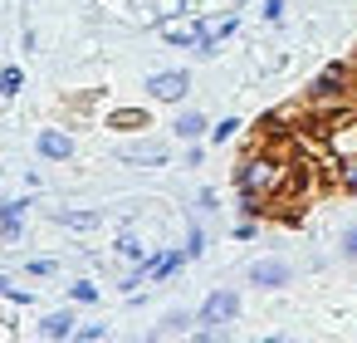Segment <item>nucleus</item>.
<instances>
[{
  "label": "nucleus",
  "mask_w": 357,
  "mask_h": 343,
  "mask_svg": "<svg viewBox=\"0 0 357 343\" xmlns=\"http://www.w3.org/2000/svg\"><path fill=\"white\" fill-rule=\"evenodd\" d=\"M289 182H294V162L284 152H274V147H255L235 167V191H255L264 201H279L289 191Z\"/></svg>",
  "instance_id": "f257e3e1"
},
{
  "label": "nucleus",
  "mask_w": 357,
  "mask_h": 343,
  "mask_svg": "<svg viewBox=\"0 0 357 343\" xmlns=\"http://www.w3.org/2000/svg\"><path fill=\"white\" fill-rule=\"evenodd\" d=\"M240 319V294L235 289H211L206 304L196 309V328H230Z\"/></svg>",
  "instance_id": "f03ea898"
},
{
  "label": "nucleus",
  "mask_w": 357,
  "mask_h": 343,
  "mask_svg": "<svg viewBox=\"0 0 357 343\" xmlns=\"http://www.w3.org/2000/svg\"><path fill=\"white\" fill-rule=\"evenodd\" d=\"M323 147H328L333 162L357 157V113H333V118L323 123Z\"/></svg>",
  "instance_id": "7ed1b4c3"
},
{
  "label": "nucleus",
  "mask_w": 357,
  "mask_h": 343,
  "mask_svg": "<svg viewBox=\"0 0 357 343\" xmlns=\"http://www.w3.org/2000/svg\"><path fill=\"white\" fill-rule=\"evenodd\" d=\"M147 94H152V103H186L191 74H186V69H162V74L147 79Z\"/></svg>",
  "instance_id": "20e7f679"
},
{
  "label": "nucleus",
  "mask_w": 357,
  "mask_h": 343,
  "mask_svg": "<svg viewBox=\"0 0 357 343\" xmlns=\"http://www.w3.org/2000/svg\"><path fill=\"white\" fill-rule=\"evenodd\" d=\"M118 162H123V167H142V172H147V167H167V162H172V147L157 143V138H142V143H128V147L118 152Z\"/></svg>",
  "instance_id": "39448f33"
},
{
  "label": "nucleus",
  "mask_w": 357,
  "mask_h": 343,
  "mask_svg": "<svg viewBox=\"0 0 357 343\" xmlns=\"http://www.w3.org/2000/svg\"><path fill=\"white\" fill-rule=\"evenodd\" d=\"M245 279H250L255 289H284V284L294 279V265L279 260V255H269V260H255V265L245 270Z\"/></svg>",
  "instance_id": "423d86ee"
},
{
  "label": "nucleus",
  "mask_w": 357,
  "mask_h": 343,
  "mask_svg": "<svg viewBox=\"0 0 357 343\" xmlns=\"http://www.w3.org/2000/svg\"><path fill=\"white\" fill-rule=\"evenodd\" d=\"M35 152H40L45 162H74V133H64V128H40Z\"/></svg>",
  "instance_id": "0eeeda50"
},
{
  "label": "nucleus",
  "mask_w": 357,
  "mask_h": 343,
  "mask_svg": "<svg viewBox=\"0 0 357 343\" xmlns=\"http://www.w3.org/2000/svg\"><path fill=\"white\" fill-rule=\"evenodd\" d=\"M181 265H191L181 245H176V250H152V255L142 260V270H147V279H152V284H167L172 275H181Z\"/></svg>",
  "instance_id": "6e6552de"
},
{
  "label": "nucleus",
  "mask_w": 357,
  "mask_h": 343,
  "mask_svg": "<svg viewBox=\"0 0 357 343\" xmlns=\"http://www.w3.org/2000/svg\"><path fill=\"white\" fill-rule=\"evenodd\" d=\"M25 216H30V201H25V196L0 201V240H6V245H15V240L25 235Z\"/></svg>",
  "instance_id": "1a4fd4ad"
},
{
  "label": "nucleus",
  "mask_w": 357,
  "mask_h": 343,
  "mask_svg": "<svg viewBox=\"0 0 357 343\" xmlns=\"http://www.w3.org/2000/svg\"><path fill=\"white\" fill-rule=\"evenodd\" d=\"M35 333L50 338V343H64V338L79 333V314H74V309H54V314H45V319L35 323Z\"/></svg>",
  "instance_id": "9d476101"
},
{
  "label": "nucleus",
  "mask_w": 357,
  "mask_h": 343,
  "mask_svg": "<svg viewBox=\"0 0 357 343\" xmlns=\"http://www.w3.org/2000/svg\"><path fill=\"white\" fill-rule=\"evenodd\" d=\"M201 30H206V20H162V25H157V35H162L172 50H191Z\"/></svg>",
  "instance_id": "9b49d317"
},
{
  "label": "nucleus",
  "mask_w": 357,
  "mask_h": 343,
  "mask_svg": "<svg viewBox=\"0 0 357 343\" xmlns=\"http://www.w3.org/2000/svg\"><path fill=\"white\" fill-rule=\"evenodd\" d=\"M206 133H211V118L196 113V108H186V113L172 118V138L176 143H206Z\"/></svg>",
  "instance_id": "f8f14e48"
},
{
  "label": "nucleus",
  "mask_w": 357,
  "mask_h": 343,
  "mask_svg": "<svg viewBox=\"0 0 357 343\" xmlns=\"http://www.w3.org/2000/svg\"><path fill=\"white\" fill-rule=\"evenodd\" d=\"M54 226H64V231H98L103 226V211H93V206H59L54 211Z\"/></svg>",
  "instance_id": "ddd939ff"
},
{
  "label": "nucleus",
  "mask_w": 357,
  "mask_h": 343,
  "mask_svg": "<svg viewBox=\"0 0 357 343\" xmlns=\"http://www.w3.org/2000/svg\"><path fill=\"white\" fill-rule=\"evenodd\" d=\"M108 128H118V133H142V128H152V118H147V108H113V113H108Z\"/></svg>",
  "instance_id": "4468645a"
},
{
  "label": "nucleus",
  "mask_w": 357,
  "mask_h": 343,
  "mask_svg": "<svg viewBox=\"0 0 357 343\" xmlns=\"http://www.w3.org/2000/svg\"><path fill=\"white\" fill-rule=\"evenodd\" d=\"M191 328H196V314H186V309H172V314H162V323H157V338L191 333Z\"/></svg>",
  "instance_id": "2eb2a0df"
},
{
  "label": "nucleus",
  "mask_w": 357,
  "mask_h": 343,
  "mask_svg": "<svg viewBox=\"0 0 357 343\" xmlns=\"http://www.w3.org/2000/svg\"><path fill=\"white\" fill-rule=\"evenodd\" d=\"M333 187H337V191H347V196H357V157L333 162Z\"/></svg>",
  "instance_id": "dca6fc26"
},
{
  "label": "nucleus",
  "mask_w": 357,
  "mask_h": 343,
  "mask_svg": "<svg viewBox=\"0 0 357 343\" xmlns=\"http://www.w3.org/2000/svg\"><path fill=\"white\" fill-rule=\"evenodd\" d=\"M113 255H123V260H132V265H142V260H147V245H142V240H137L132 231H123V235L113 240Z\"/></svg>",
  "instance_id": "f3484780"
},
{
  "label": "nucleus",
  "mask_w": 357,
  "mask_h": 343,
  "mask_svg": "<svg viewBox=\"0 0 357 343\" xmlns=\"http://www.w3.org/2000/svg\"><path fill=\"white\" fill-rule=\"evenodd\" d=\"M240 128H245L240 118H220V123H211V133H206V143H211V147H225V143H230V138H235Z\"/></svg>",
  "instance_id": "a211bd4d"
},
{
  "label": "nucleus",
  "mask_w": 357,
  "mask_h": 343,
  "mask_svg": "<svg viewBox=\"0 0 357 343\" xmlns=\"http://www.w3.org/2000/svg\"><path fill=\"white\" fill-rule=\"evenodd\" d=\"M25 89V69L20 64H6V69H0V98H15Z\"/></svg>",
  "instance_id": "6ab92c4d"
},
{
  "label": "nucleus",
  "mask_w": 357,
  "mask_h": 343,
  "mask_svg": "<svg viewBox=\"0 0 357 343\" xmlns=\"http://www.w3.org/2000/svg\"><path fill=\"white\" fill-rule=\"evenodd\" d=\"M0 294H6L10 304H20V309H30V304H35V289H25V284H15L10 275H0Z\"/></svg>",
  "instance_id": "aec40b11"
},
{
  "label": "nucleus",
  "mask_w": 357,
  "mask_h": 343,
  "mask_svg": "<svg viewBox=\"0 0 357 343\" xmlns=\"http://www.w3.org/2000/svg\"><path fill=\"white\" fill-rule=\"evenodd\" d=\"M191 54H196V59H215V54H220V35H215V30L206 25V30L196 35V45H191Z\"/></svg>",
  "instance_id": "412c9836"
},
{
  "label": "nucleus",
  "mask_w": 357,
  "mask_h": 343,
  "mask_svg": "<svg viewBox=\"0 0 357 343\" xmlns=\"http://www.w3.org/2000/svg\"><path fill=\"white\" fill-rule=\"evenodd\" d=\"M181 250H186V260H201V255H206V226H196V221H191V226H186V245H181Z\"/></svg>",
  "instance_id": "4be33fe9"
},
{
  "label": "nucleus",
  "mask_w": 357,
  "mask_h": 343,
  "mask_svg": "<svg viewBox=\"0 0 357 343\" xmlns=\"http://www.w3.org/2000/svg\"><path fill=\"white\" fill-rule=\"evenodd\" d=\"M69 299H74V304H98L103 289H98L93 279H74V284H69Z\"/></svg>",
  "instance_id": "5701e85b"
},
{
  "label": "nucleus",
  "mask_w": 357,
  "mask_h": 343,
  "mask_svg": "<svg viewBox=\"0 0 357 343\" xmlns=\"http://www.w3.org/2000/svg\"><path fill=\"white\" fill-rule=\"evenodd\" d=\"M25 275H35V279H50V275H59V260H50V255H40V260H25Z\"/></svg>",
  "instance_id": "b1692460"
},
{
  "label": "nucleus",
  "mask_w": 357,
  "mask_h": 343,
  "mask_svg": "<svg viewBox=\"0 0 357 343\" xmlns=\"http://www.w3.org/2000/svg\"><path fill=\"white\" fill-rule=\"evenodd\" d=\"M108 333H113L108 323H79V333H74V338H79V343H103Z\"/></svg>",
  "instance_id": "393cba45"
},
{
  "label": "nucleus",
  "mask_w": 357,
  "mask_h": 343,
  "mask_svg": "<svg viewBox=\"0 0 357 343\" xmlns=\"http://www.w3.org/2000/svg\"><path fill=\"white\" fill-rule=\"evenodd\" d=\"M284 10H289L284 0H264V6H259V20H264V25H284Z\"/></svg>",
  "instance_id": "a878e982"
},
{
  "label": "nucleus",
  "mask_w": 357,
  "mask_h": 343,
  "mask_svg": "<svg viewBox=\"0 0 357 343\" xmlns=\"http://www.w3.org/2000/svg\"><path fill=\"white\" fill-rule=\"evenodd\" d=\"M142 284H147V270H142V265H132V270L123 275V284H118V289H123V294H137Z\"/></svg>",
  "instance_id": "bb28decb"
},
{
  "label": "nucleus",
  "mask_w": 357,
  "mask_h": 343,
  "mask_svg": "<svg viewBox=\"0 0 357 343\" xmlns=\"http://www.w3.org/2000/svg\"><path fill=\"white\" fill-rule=\"evenodd\" d=\"M337 255H342V260H357V226H347V231L337 235Z\"/></svg>",
  "instance_id": "cd10ccee"
},
{
  "label": "nucleus",
  "mask_w": 357,
  "mask_h": 343,
  "mask_svg": "<svg viewBox=\"0 0 357 343\" xmlns=\"http://www.w3.org/2000/svg\"><path fill=\"white\" fill-rule=\"evenodd\" d=\"M206 162V147L201 143H186V152H181V167H201Z\"/></svg>",
  "instance_id": "c85d7f7f"
},
{
  "label": "nucleus",
  "mask_w": 357,
  "mask_h": 343,
  "mask_svg": "<svg viewBox=\"0 0 357 343\" xmlns=\"http://www.w3.org/2000/svg\"><path fill=\"white\" fill-rule=\"evenodd\" d=\"M230 235H235V240H255V235H259V221H250V216H240V226H235Z\"/></svg>",
  "instance_id": "c756f323"
},
{
  "label": "nucleus",
  "mask_w": 357,
  "mask_h": 343,
  "mask_svg": "<svg viewBox=\"0 0 357 343\" xmlns=\"http://www.w3.org/2000/svg\"><path fill=\"white\" fill-rule=\"evenodd\" d=\"M196 206H201V211H220V196H215L211 187H201V191H196Z\"/></svg>",
  "instance_id": "7c9ffc66"
},
{
  "label": "nucleus",
  "mask_w": 357,
  "mask_h": 343,
  "mask_svg": "<svg viewBox=\"0 0 357 343\" xmlns=\"http://www.w3.org/2000/svg\"><path fill=\"white\" fill-rule=\"evenodd\" d=\"M235 25H240V20H235V15H225V20H215V25H211V30H215V35H220V40H230V35H235Z\"/></svg>",
  "instance_id": "2f4dec72"
}]
</instances>
